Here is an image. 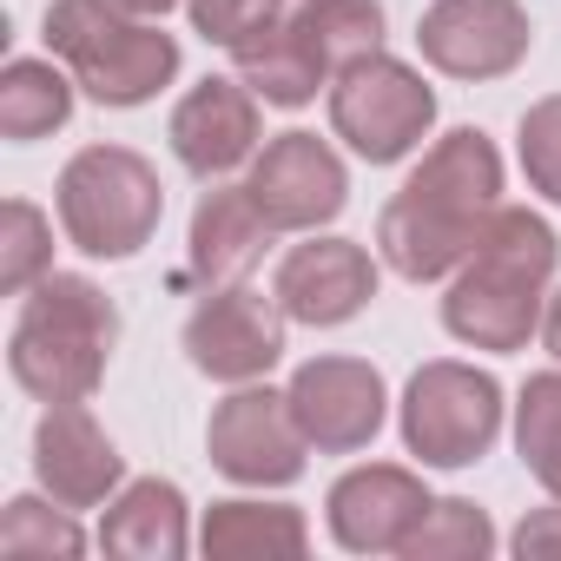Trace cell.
Wrapping results in <instances>:
<instances>
[{"label":"cell","mask_w":561,"mask_h":561,"mask_svg":"<svg viewBox=\"0 0 561 561\" xmlns=\"http://www.w3.org/2000/svg\"><path fill=\"white\" fill-rule=\"evenodd\" d=\"M554 257H561V244L528 205H495L469 264L449 277L443 331L469 351H522L541 331Z\"/></svg>","instance_id":"1"},{"label":"cell","mask_w":561,"mask_h":561,"mask_svg":"<svg viewBox=\"0 0 561 561\" xmlns=\"http://www.w3.org/2000/svg\"><path fill=\"white\" fill-rule=\"evenodd\" d=\"M119 344V311L93 277L73 271H47L34 298L21 305L14 344H8V370L27 397L41 403H87L113 364Z\"/></svg>","instance_id":"2"},{"label":"cell","mask_w":561,"mask_h":561,"mask_svg":"<svg viewBox=\"0 0 561 561\" xmlns=\"http://www.w3.org/2000/svg\"><path fill=\"white\" fill-rule=\"evenodd\" d=\"M47 47L100 106H146L179 73V41L119 0H54Z\"/></svg>","instance_id":"3"},{"label":"cell","mask_w":561,"mask_h":561,"mask_svg":"<svg viewBox=\"0 0 561 561\" xmlns=\"http://www.w3.org/2000/svg\"><path fill=\"white\" fill-rule=\"evenodd\" d=\"M60 225L87 257H139L165 218V185L133 146H87L60 172Z\"/></svg>","instance_id":"4"},{"label":"cell","mask_w":561,"mask_h":561,"mask_svg":"<svg viewBox=\"0 0 561 561\" xmlns=\"http://www.w3.org/2000/svg\"><path fill=\"white\" fill-rule=\"evenodd\" d=\"M502 436V383L476 364H423L403 390V449L430 469H469Z\"/></svg>","instance_id":"5"},{"label":"cell","mask_w":561,"mask_h":561,"mask_svg":"<svg viewBox=\"0 0 561 561\" xmlns=\"http://www.w3.org/2000/svg\"><path fill=\"white\" fill-rule=\"evenodd\" d=\"M331 126H337V139L357 159L397 165V159H410L430 139L436 93L423 87L416 67H403L390 54H370V60H357V67H344L331 80Z\"/></svg>","instance_id":"6"},{"label":"cell","mask_w":561,"mask_h":561,"mask_svg":"<svg viewBox=\"0 0 561 561\" xmlns=\"http://www.w3.org/2000/svg\"><path fill=\"white\" fill-rule=\"evenodd\" d=\"M205 449H211V469L244 482V489H285L305 476V456H311V436L291 410L285 390H257V383H238L211 423H205Z\"/></svg>","instance_id":"7"},{"label":"cell","mask_w":561,"mask_h":561,"mask_svg":"<svg viewBox=\"0 0 561 561\" xmlns=\"http://www.w3.org/2000/svg\"><path fill=\"white\" fill-rule=\"evenodd\" d=\"M185 357L211 383H257L285 357V305L251 285H211L185 318Z\"/></svg>","instance_id":"8"},{"label":"cell","mask_w":561,"mask_h":561,"mask_svg":"<svg viewBox=\"0 0 561 561\" xmlns=\"http://www.w3.org/2000/svg\"><path fill=\"white\" fill-rule=\"evenodd\" d=\"M495 211V205H489ZM482 205H462L449 192H423V185H403L383 218H377V251L397 277H410V285H436V277L462 271L482 225H489Z\"/></svg>","instance_id":"9"},{"label":"cell","mask_w":561,"mask_h":561,"mask_svg":"<svg viewBox=\"0 0 561 561\" xmlns=\"http://www.w3.org/2000/svg\"><path fill=\"white\" fill-rule=\"evenodd\" d=\"M528 14L522 0H436L416 21V47L449 80H502L528 60Z\"/></svg>","instance_id":"10"},{"label":"cell","mask_w":561,"mask_h":561,"mask_svg":"<svg viewBox=\"0 0 561 561\" xmlns=\"http://www.w3.org/2000/svg\"><path fill=\"white\" fill-rule=\"evenodd\" d=\"M251 198L257 211L277 225V231H318L344 211L351 198V179H344V159L318 139V133H277L271 146H257L251 159Z\"/></svg>","instance_id":"11"},{"label":"cell","mask_w":561,"mask_h":561,"mask_svg":"<svg viewBox=\"0 0 561 561\" xmlns=\"http://www.w3.org/2000/svg\"><path fill=\"white\" fill-rule=\"evenodd\" d=\"M285 397H291V410H298V423H305L318 456L370 449L377 430H383V410H390L383 377L364 357H311V364H298Z\"/></svg>","instance_id":"12"},{"label":"cell","mask_w":561,"mask_h":561,"mask_svg":"<svg viewBox=\"0 0 561 561\" xmlns=\"http://www.w3.org/2000/svg\"><path fill=\"white\" fill-rule=\"evenodd\" d=\"M271 298L285 305V318H298L311 331H331V324H351L377 298V264L351 238H311V244H291L277 257Z\"/></svg>","instance_id":"13"},{"label":"cell","mask_w":561,"mask_h":561,"mask_svg":"<svg viewBox=\"0 0 561 561\" xmlns=\"http://www.w3.org/2000/svg\"><path fill=\"white\" fill-rule=\"evenodd\" d=\"M179 165L192 179H225L238 165L257 159V139H264V119H257V93L244 80H198L179 106H172V126H165Z\"/></svg>","instance_id":"14"},{"label":"cell","mask_w":561,"mask_h":561,"mask_svg":"<svg viewBox=\"0 0 561 561\" xmlns=\"http://www.w3.org/2000/svg\"><path fill=\"white\" fill-rule=\"evenodd\" d=\"M34 476L60 508H100L119 495L126 456L113 449V436L93 423L87 403H47L34 430Z\"/></svg>","instance_id":"15"},{"label":"cell","mask_w":561,"mask_h":561,"mask_svg":"<svg viewBox=\"0 0 561 561\" xmlns=\"http://www.w3.org/2000/svg\"><path fill=\"white\" fill-rule=\"evenodd\" d=\"M324 508H331L337 548H351V554H403V541L430 515V489L397 462H364V469L337 476Z\"/></svg>","instance_id":"16"},{"label":"cell","mask_w":561,"mask_h":561,"mask_svg":"<svg viewBox=\"0 0 561 561\" xmlns=\"http://www.w3.org/2000/svg\"><path fill=\"white\" fill-rule=\"evenodd\" d=\"M277 225L257 211L251 185H211L192 211V238H185V271L198 285H238L244 271H257V257L271 251Z\"/></svg>","instance_id":"17"},{"label":"cell","mask_w":561,"mask_h":561,"mask_svg":"<svg viewBox=\"0 0 561 561\" xmlns=\"http://www.w3.org/2000/svg\"><path fill=\"white\" fill-rule=\"evenodd\" d=\"M185 495L179 482H159V476H139L126 482L113 502H106V522H100V548L119 554V561H179L185 554Z\"/></svg>","instance_id":"18"},{"label":"cell","mask_w":561,"mask_h":561,"mask_svg":"<svg viewBox=\"0 0 561 561\" xmlns=\"http://www.w3.org/2000/svg\"><path fill=\"white\" fill-rule=\"evenodd\" d=\"M231 67H238V80L264 100V106H311L324 87H331V67L311 54V41L298 34V21L285 14V21H271V27H257L251 41H238L231 47Z\"/></svg>","instance_id":"19"},{"label":"cell","mask_w":561,"mask_h":561,"mask_svg":"<svg viewBox=\"0 0 561 561\" xmlns=\"http://www.w3.org/2000/svg\"><path fill=\"white\" fill-rule=\"evenodd\" d=\"M198 548L211 561H298L311 548V528L291 502H211Z\"/></svg>","instance_id":"20"},{"label":"cell","mask_w":561,"mask_h":561,"mask_svg":"<svg viewBox=\"0 0 561 561\" xmlns=\"http://www.w3.org/2000/svg\"><path fill=\"white\" fill-rule=\"evenodd\" d=\"M73 73H60L54 60H8L0 73V133L14 146H34L47 133H60L73 119Z\"/></svg>","instance_id":"21"},{"label":"cell","mask_w":561,"mask_h":561,"mask_svg":"<svg viewBox=\"0 0 561 561\" xmlns=\"http://www.w3.org/2000/svg\"><path fill=\"white\" fill-rule=\"evenodd\" d=\"M298 34L311 41V54L331 67V80L370 54H383V8L377 0H298Z\"/></svg>","instance_id":"22"},{"label":"cell","mask_w":561,"mask_h":561,"mask_svg":"<svg viewBox=\"0 0 561 561\" xmlns=\"http://www.w3.org/2000/svg\"><path fill=\"white\" fill-rule=\"evenodd\" d=\"M515 449L528 462V476L561 502V370H541L522 383L515 403Z\"/></svg>","instance_id":"23"},{"label":"cell","mask_w":561,"mask_h":561,"mask_svg":"<svg viewBox=\"0 0 561 561\" xmlns=\"http://www.w3.org/2000/svg\"><path fill=\"white\" fill-rule=\"evenodd\" d=\"M489 548H495V522H489L476 502H462V495L430 502V515H423L416 535L403 541L410 561H482Z\"/></svg>","instance_id":"24"},{"label":"cell","mask_w":561,"mask_h":561,"mask_svg":"<svg viewBox=\"0 0 561 561\" xmlns=\"http://www.w3.org/2000/svg\"><path fill=\"white\" fill-rule=\"evenodd\" d=\"M47 271H54V225H47V211L27 205V198H8L0 205V291L21 298V291L41 285Z\"/></svg>","instance_id":"25"},{"label":"cell","mask_w":561,"mask_h":561,"mask_svg":"<svg viewBox=\"0 0 561 561\" xmlns=\"http://www.w3.org/2000/svg\"><path fill=\"white\" fill-rule=\"evenodd\" d=\"M80 548H87V535L60 515V502L47 508L34 495H14L8 515H0V554H8V561H54V554L67 561Z\"/></svg>","instance_id":"26"},{"label":"cell","mask_w":561,"mask_h":561,"mask_svg":"<svg viewBox=\"0 0 561 561\" xmlns=\"http://www.w3.org/2000/svg\"><path fill=\"white\" fill-rule=\"evenodd\" d=\"M522 172L541 198L561 205V93L554 100H535L522 113Z\"/></svg>","instance_id":"27"},{"label":"cell","mask_w":561,"mask_h":561,"mask_svg":"<svg viewBox=\"0 0 561 561\" xmlns=\"http://www.w3.org/2000/svg\"><path fill=\"white\" fill-rule=\"evenodd\" d=\"M192 8V27L211 41V47H238V41H251L257 27H271V21H285V0H185Z\"/></svg>","instance_id":"28"},{"label":"cell","mask_w":561,"mask_h":561,"mask_svg":"<svg viewBox=\"0 0 561 561\" xmlns=\"http://www.w3.org/2000/svg\"><path fill=\"white\" fill-rule=\"evenodd\" d=\"M515 554H522V561H561V502L522 515V528H515Z\"/></svg>","instance_id":"29"},{"label":"cell","mask_w":561,"mask_h":561,"mask_svg":"<svg viewBox=\"0 0 561 561\" xmlns=\"http://www.w3.org/2000/svg\"><path fill=\"white\" fill-rule=\"evenodd\" d=\"M541 344L561 357V291H554V298H548V311H541Z\"/></svg>","instance_id":"30"},{"label":"cell","mask_w":561,"mask_h":561,"mask_svg":"<svg viewBox=\"0 0 561 561\" xmlns=\"http://www.w3.org/2000/svg\"><path fill=\"white\" fill-rule=\"evenodd\" d=\"M119 8H133V14H146V21H159L165 8H179V0H119Z\"/></svg>","instance_id":"31"}]
</instances>
